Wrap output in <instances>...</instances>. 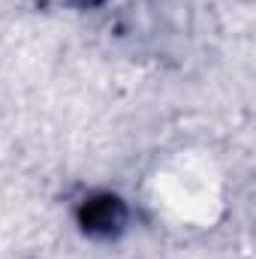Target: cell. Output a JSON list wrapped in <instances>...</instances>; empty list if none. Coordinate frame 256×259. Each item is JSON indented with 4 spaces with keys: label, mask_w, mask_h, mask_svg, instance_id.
Here are the masks:
<instances>
[{
    "label": "cell",
    "mask_w": 256,
    "mask_h": 259,
    "mask_svg": "<svg viewBox=\"0 0 256 259\" xmlns=\"http://www.w3.org/2000/svg\"><path fill=\"white\" fill-rule=\"evenodd\" d=\"M78 217H81V226L88 232L112 235V232H118L124 226L127 211H124V202L115 199V196H91V199H84Z\"/></svg>",
    "instance_id": "obj_1"
}]
</instances>
